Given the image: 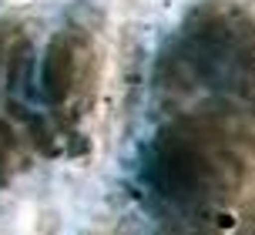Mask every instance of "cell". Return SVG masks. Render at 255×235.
Masks as SVG:
<instances>
[{
  "label": "cell",
  "instance_id": "obj_4",
  "mask_svg": "<svg viewBox=\"0 0 255 235\" xmlns=\"http://www.w3.org/2000/svg\"><path fill=\"white\" fill-rule=\"evenodd\" d=\"M165 235H222V232H215L205 219H195V222L181 225V229H171V232H165Z\"/></svg>",
  "mask_w": 255,
  "mask_h": 235
},
{
  "label": "cell",
  "instance_id": "obj_3",
  "mask_svg": "<svg viewBox=\"0 0 255 235\" xmlns=\"http://www.w3.org/2000/svg\"><path fill=\"white\" fill-rule=\"evenodd\" d=\"M101 57L98 44L81 27H64L51 37L40 64V84L47 105L64 118H81L98 91Z\"/></svg>",
  "mask_w": 255,
  "mask_h": 235
},
{
  "label": "cell",
  "instance_id": "obj_1",
  "mask_svg": "<svg viewBox=\"0 0 255 235\" xmlns=\"http://www.w3.org/2000/svg\"><path fill=\"white\" fill-rule=\"evenodd\" d=\"M144 175L154 192L178 209H232L255 188V141L225 118H181L154 134Z\"/></svg>",
  "mask_w": 255,
  "mask_h": 235
},
{
  "label": "cell",
  "instance_id": "obj_2",
  "mask_svg": "<svg viewBox=\"0 0 255 235\" xmlns=\"http://www.w3.org/2000/svg\"><path fill=\"white\" fill-rule=\"evenodd\" d=\"M181 64L255 101V17L229 3L205 7L181 30Z\"/></svg>",
  "mask_w": 255,
  "mask_h": 235
}]
</instances>
